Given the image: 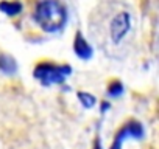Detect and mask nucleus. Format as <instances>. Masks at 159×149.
<instances>
[{
  "label": "nucleus",
  "instance_id": "f257e3e1",
  "mask_svg": "<svg viewBox=\"0 0 159 149\" xmlns=\"http://www.w3.org/2000/svg\"><path fill=\"white\" fill-rule=\"evenodd\" d=\"M33 19L44 31L55 33L64 27L67 13L59 0H41L34 8Z\"/></svg>",
  "mask_w": 159,
  "mask_h": 149
},
{
  "label": "nucleus",
  "instance_id": "f03ea898",
  "mask_svg": "<svg viewBox=\"0 0 159 149\" xmlns=\"http://www.w3.org/2000/svg\"><path fill=\"white\" fill-rule=\"evenodd\" d=\"M72 73V67L67 64L58 65L53 62H41L34 67L33 70V76L44 86L50 87L53 84H61L64 79Z\"/></svg>",
  "mask_w": 159,
  "mask_h": 149
},
{
  "label": "nucleus",
  "instance_id": "7ed1b4c3",
  "mask_svg": "<svg viewBox=\"0 0 159 149\" xmlns=\"http://www.w3.org/2000/svg\"><path fill=\"white\" fill-rule=\"evenodd\" d=\"M143 134H145L143 126L139 121H129V123H126L117 132V135H116V138H114V141H112V144H111L109 149H123V144H125L126 140H129V138H133V140H142L143 138Z\"/></svg>",
  "mask_w": 159,
  "mask_h": 149
},
{
  "label": "nucleus",
  "instance_id": "20e7f679",
  "mask_svg": "<svg viewBox=\"0 0 159 149\" xmlns=\"http://www.w3.org/2000/svg\"><path fill=\"white\" fill-rule=\"evenodd\" d=\"M129 27H131L129 14H128L126 11L119 13V14L111 20V25H109V36H111L112 42L119 44V42L126 36V33L129 31Z\"/></svg>",
  "mask_w": 159,
  "mask_h": 149
},
{
  "label": "nucleus",
  "instance_id": "39448f33",
  "mask_svg": "<svg viewBox=\"0 0 159 149\" xmlns=\"http://www.w3.org/2000/svg\"><path fill=\"white\" fill-rule=\"evenodd\" d=\"M73 50L80 59H91L92 57V47L88 44V40L83 37L81 31H76L75 40H73Z\"/></svg>",
  "mask_w": 159,
  "mask_h": 149
},
{
  "label": "nucleus",
  "instance_id": "423d86ee",
  "mask_svg": "<svg viewBox=\"0 0 159 149\" xmlns=\"http://www.w3.org/2000/svg\"><path fill=\"white\" fill-rule=\"evenodd\" d=\"M0 11L8 16H16L22 11V3L19 0H3L0 2Z\"/></svg>",
  "mask_w": 159,
  "mask_h": 149
},
{
  "label": "nucleus",
  "instance_id": "0eeeda50",
  "mask_svg": "<svg viewBox=\"0 0 159 149\" xmlns=\"http://www.w3.org/2000/svg\"><path fill=\"white\" fill-rule=\"evenodd\" d=\"M17 70L16 61L8 56V54H0V71H3L5 74H13Z\"/></svg>",
  "mask_w": 159,
  "mask_h": 149
},
{
  "label": "nucleus",
  "instance_id": "6e6552de",
  "mask_svg": "<svg viewBox=\"0 0 159 149\" xmlns=\"http://www.w3.org/2000/svg\"><path fill=\"white\" fill-rule=\"evenodd\" d=\"M78 100L86 109H91V107L95 106V96H92L88 92H78Z\"/></svg>",
  "mask_w": 159,
  "mask_h": 149
},
{
  "label": "nucleus",
  "instance_id": "1a4fd4ad",
  "mask_svg": "<svg viewBox=\"0 0 159 149\" xmlns=\"http://www.w3.org/2000/svg\"><path fill=\"white\" fill-rule=\"evenodd\" d=\"M123 92V84L120 81H112L108 86V95L109 96H119Z\"/></svg>",
  "mask_w": 159,
  "mask_h": 149
},
{
  "label": "nucleus",
  "instance_id": "9d476101",
  "mask_svg": "<svg viewBox=\"0 0 159 149\" xmlns=\"http://www.w3.org/2000/svg\"><path fill=\"white\" fill-rule=\"evenodd\" d=\"M108 107H109V104H108V103H103V104H102V112H105Z\"/></svg>",
  "mask_w": 159,
  "mask_h": 149
},
{
  "label": "nucleus",
  "instance_id": "9b49d317",
  "mask_svg": "<svg viewBox=\"0 0 159 149\" xmlns=\"http://www.w3.org/2000/svg\"><path fill=\"white\" fill-rule=\"evenodd\" d=\"M94 149H102V146H100V140H95V146H94Z\"/></svg>",
  "mask_w": 159,
  "mask_h": 149
}]
</instances>
